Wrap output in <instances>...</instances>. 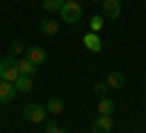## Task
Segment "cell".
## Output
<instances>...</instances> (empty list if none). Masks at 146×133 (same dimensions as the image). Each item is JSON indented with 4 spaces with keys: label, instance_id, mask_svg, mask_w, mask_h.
<instances>
[{
    "label": "cell",
    "instance_id": "4",
    "mask_svg": "<svg viewBox=\"0 0 146 133\" xmlns=\"http://www.w3.org/2000/svg\"><path fill=\"white\" fill-rule=\"evenodd\" d=\"M112 116H105V114H100V116H95L93 121V133H112Z\"/></svg>",
    "mask_w": 146,
    "mask_h": 133
},
{
    "label": "cell",
    "instance_id": "22",
    "mask_svg": "<svg viewBox=\"0 0 146 133\" xmlns=\"http://www.w3.org/2000/svg\"><path fill=\"white\" fill-rule=\"evenodd\" d=\"M63 3H68V0H63Z\"/></svg>",
    "mask_w": 146,
    "mask_h": 133
},
{
    "label": "cell",
    "instance_id": "5",
    "mask_svg": "<svg viewBox=\"0 0 146 133\" xmlns=\"http://www.w3.org/2000/svg\"><path fill=\"white\" fill-rule=\"evenodd\" d=\"M119 12H122L119 0H102V17H107V20H117Z\"/></svg>",
    "mask_w": 146,
    "mask_h": 133
},
{
    "label": "cell",
    "instance_id": "19",
    "mask_svg": "<svg viewBox=\"0 0 146 133\" xmlns=\"http://www.w3.org/2000/svg\"><path fill=\"white\" fill-rule=\"evenodd\" d=\"M107 92H110L107 82H98V85H95V94H98V97H107Z\"/></svg>",
    "mask_w": 146,
    "mask_h": 133
},
{
    "label": "cell",
    "instance_id": "1",
    "mask_svg": "<svg viewBox=\"0 0 146 133\" xmlns=\"http://www.w3.org/2000/svg\"><path fill=\"white\" fill-rule=\"evenodd\" d=\"M58 15H61V20L68 22V24H78L80 17H83V7H80V3H76V0H68V3L61 5Z\"/></svg>",
    "mask_w": 146,
    "mask_h": 133
},
{
    "label": "cell",
    "instance_id": "11",
    "mask_svg": "<svg viewBox=\"0 0 146 133\" xmlns=\"http://www.w3.org/2000/svg\"><path fill=\"white\" fill-rule=\"evenodd\" d=\"M107 87L110 90H119V87H124V75H122V73H110L107 75Z\"/></svg>",
    "mask_w": 146,
    "mask_h": 133
},
{
    "label": "cell",
    "instance_id": "9",
    "mask_svg": "<svg viewBox=\"0 0 146 133\" xmlns=\"http://www.w3.org/2000/svg\"><path fill=\"white\" fill-rule=\"evenodd\" d=\"M17 68H20V75L34 77V70H36V66L29 61V58H20V61H17Z\"/></svg>",
    "mask_w": 146,
    "mask_h": 133
},
{
    "label": "cell",
    "instance_id": "20",
    "mask_svg": "<svg viewBox=\"0 0 146 133\" xmlns=\"http://www.w3.org/2000/svg\"><path fill=\"white\" fill-rule=\"evenodd\" d=\"M90 3H102V0H90Z\"/></svg>",
    "mask_w": 146,
    "mask_h": 133
},
{
    "label": "cell",
    "instance_id": "7",
    "mask_svg": "<svg viewBox=\"0 0 146 133\" xmlns=\"http://www.w3.org/2000/svg\"><path fill=\"white\" fill-rule=\"evenodd\" d=\"M15 82H7V80H0V104H7L15 99Z\"/></svg>",
    "mask_w": 146,
    "mask_h": 133
},
{
    "label": "cell",
    "instance_id": "21",
    "mask_svg": "<svg viewBox=\"0 0 146 133\" xmlns=\"http://www.w3.org/2000/svg\"><path fill=\"white\" fill-rule=\"evenodd\" d=\"M15 3H20V0H15Z\"/></svg>",
    "mask_w": 146,
    "mask_h": 133
},
{
    "label": "cell",
    "instance_id": "14",
    "mask_svg": "<svg viewBox=\"0 0 146 133\" xmlns=\"http://www.w3.org/2000/svg\"><path fill=\"white\" fill-rule=\"evenodd\" d=\"M46 111L54 114V116H58V114L63 111V99L61 97H51V99H49V104H46Z\"/></svg>",
    "mask_w": 146,
    "mask_h": 133
},
{
    "label": "cell",
    "instance_id": "13",
    "mask_svg": "<svg viewBox=\"0 0 146 133\" xmlns=\"http://www.w3.org/2000/svg\"><path fill=\"white\" fill-rule=\"evenodd\" d=\"M112 111H115V102L110 97H102L98 102V114H105V116H112Z\"/></svg>",
    "mask_w": 146,
    "mask_h": 133
},
{
    "label": "cell",
    "instance_id": "17",
    "mask_svg": "<svg viewBox=\"0 0 146 133\" xmlns=\"http://www.w3.org/2000/svg\"><path fill=\"white\" fill-rule=\"evenodd\" d=\"M105 24V17L102 15H93V20H90V31H100Z\"/></svg>",
    "mask_w": 146,
    "mask_h": 133
},
{
    "label": "cell",
    "instance_id": "15",
    "mask_svg": "<svg viewBox=\"0 0 146 133\" xmlns=\"http://www.w3.org/2000/svg\"><path fill=\"white\" fill-rule=\"evenodd\" d=\"M61 5H63V0H44V3H42V7L46 12H58Z\"/></svg>",
    "mask_w": 146,
    "mask_h": 133
},
{
    "label": "cell",
    "instance_id": "18",
    "mask_svg": "<svg viewBox=\"0 0 146 133\" xmlns=\"http://www.w3.org/2000/svg\"><path fill=\"white\" fill-rule=\"evenodd\" d=\"M46 133H68V131H63L54 119H49V121H46Z\"/></svg>",
    "mask_w": 146,
    "mask_h": 133
},
{
    "label": "cell",
    "instance_id": "6",
    "mask_svg": "<svg viewBox=\"0 0 146 133\" xmlns=\"http://www.w3.org/2000/svg\"><path fill=\"white\" fill-rule=\"evenodd\" d=\"M83 46L88 48V51H93V53H100V51H102V41H100L98 31H88V34L83 36Z\"/></svg>",
    "mask_w": 146,
    "mask_h": 133
},
{
    "label": "cell",
    "instance_id": "16",
    "mask_svg": "<svg viewBox=\"0 0 146 133\" xmlns=\"http://www.w3.org/2000/svg\"><path fill=\"white\" fill-rule=\"evenodd\" d=\"M22 51H27V48H25V44H22L20 39H15V41H10V56H20Z\"/></svg>",
    "mask_w": 146,
    "mask_h": 133
},
{
    "label": "cell",
    "instance_id": "2",
    "mask_svg": "<svg viewBox=\"0 0 146 133\" xmlns=\"http://www.w3.org/2000/svg\"><path fill=\"white\" fill-rule=\"evenodd\" d=\"M17 77H20V68H17L15 56H5V58H0V80L15 82Z\"/></svg>",
    "mask_w": 146,
    "mask_h": 133
},
{
    "label": "cell",
    "instance_id": "10",
    "mask_svg": "<svg viewBox=\"0 0 146 133\" xmlns=\"http://www.w3.org/2000/svg\"><path fill=\"white\" fill-rule=\"evenodd\" d=\"M39 29L46 36H54V34H58V22L56 20H42L39 22Z\"/></svg>",
    "mask_w": 146,
    "mask_h": 133
},
{
    "label": "cell",
    "instance_id": "8",
    "mask_svg": "<svg viewBox=\"0 0 146 133\" xmlns=\"http://www.w3.org/2000/svg\"><path fill=\"white\" fill-rule=\"evenodd\" d=\"M27 58H29L34 66H42V63L46 61V48H42V46H29V48H27Z\"/></svg>",
    "mask_w": 146,
    "mask_h": 133
},
{
    "label": "cell",
    "instance_id": "12",
    "mask_svg": "<svg viewBox=\"0 0 146 133\" xmlns=\"http://www.w3.org/2000/svg\"><path fill=\"white\" fill-rule=\"evenodd\" d=\"M32 85H34V77H27V75H20L15 80V90L17 92H29Z\"/></svg>",
    "mask_w": 146,
    "mask_h": 133
},
{
    "label": "cell",
    "instance_id": "3",
    "mask_svg": "<svg viewBox=\"0 0 146 133\" xmlns=\"http://www.w3.org/2000/svg\"><path fill=\"white\" fill-rule=\"evenodd\" d=\"M22 116L29 123H42V121H46V107H42V104H36V102H29L22 109Z\"/></svg>",
    "mask_w": 146,
    "mask_h": 133
}]
</instances>
